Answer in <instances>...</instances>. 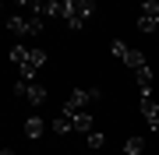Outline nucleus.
Wrapping results in <instances>:
<instances>
[{
    "label": "nucleus",
    "mask_w": 159,
    "mask_h": 155,
    "mask_svg": "<svg viewBox=\"0 0 159 155\" xmlns=\"http://www.w3.org/2000/svg\"><path fill=\"white\" fill-rule=\"evenodd\" d=\"M110 50H113V57L117 60H124L131 71H134V78H138V88H142V92H152V67H148L145 63V57L138 50H131L127 42H120V39H113L110 42Z\"/></svg>",
    "instance_id": "1"
},
{
    "label": "nucleus",
    "mask_w": 159,
    "mask_h": 155,
    "mask_svg": "<svg viewBox=\"0 0 159 155\" xmlns=\"http://www.w3.org/2000/svg\"><path fill=\"white\" fill-rule=\"evenodd\" d=\"M11 63H18L21 78H35V71H39V67H46V50L14 46V50H11Z\"/></svg>",
    "instance_id": "2"
},
{
    "label": "nucleus",
    "mask_w": 159,
    "mask_h": 155,
    "mask_svg": "<svg viewBox=\"0 0 159 155\" xmlns=\"http://www.w3.org/2000/svg\"><path fill=\"white\" fill-rule=\"evenodd\" d=\"M60 11H64L60 18L71 25L74 32H78L81 25H85L92 14H96V4H92V0H60Z\"/></svg>",
    "instance_id": "3"
},
{
    "label": "nucleus",
    "mask_w": 159,
    "mask_h": 155,
    "mask_svg": "<svg viewBox=\"0 0 159 155\" xmlns=\"http://www.w3.org/2000/svg\"><path fill=\"white\" fill-rule=\"evenodd\" d=\"M96 99H99V88H74V92L67 95V102H64V109H60V113L74 116V113H81L89 102H96Z\"/></svg>",
    "instance_id": "4"
},
{
    "label": "nucleus",
    "mask_w": 159,
    "mask_h": 155,
    "mask_svg": "<svg viewBox=\"0 0 159 155\" xmlns=\"http://www.w3.org/2000/svg\"><path fill=\"white\" fill-rule=\"evenodd\" d=\"M7 28H11L14 35H39L43 32V21L32 14H14L11 21H7Z\"/></svg>",
    "instance_id": "5"
},
{
    "label": "nucleus",
    "mask_w": 159,
    "mask_h": 155,
    "mask_svg": "<svg viewBox=\"0 0 159 155\" xmlns=\"http://www.w3.org/2000/svg\"><path fill=\"white\" fill-rule=\"evenodd\" d=\"M14 95H21V99H29L32 106H39V102H46V88L43 85H35L32 78H21L14 85Z\"/></svg>",
    "instance_id": "6"
},
{
    "label": "nucleus",
    "mask_w": 159,
    "mask_h": 155,
    "mask_svg": "<svg viewBox=\"0 0 159 155\" xmlns=\"http://www.w3.org/2000/svg\"><path fill=\"white\" fill-rule=\"evenodd\" d=\"M138 28L142 32H159V7L148 0V4H142V14H138Z\"/></svg>",
    "instance_id": "7"
},
{
    "label": "nucleus",
    "mask_w": 159,
    "mask_h": 155,
    "mask_svg": "<svg viewBox=\"0 0 159 155\" xmlns=\"http://www.w3.org/2000/svg\"><path fill=\"white\" fill-rule=\"evenodd\" d=\"M142 113L152 131H159V102H152V92H142Z\"/></svg>",
    "instance_id": "8"
},
{
    "label": "nucleus",
    "mask_w": 159,
    "mask_h": 155,
    "mask_svg": "<svg viewBox=\"0 0 159 155\" xmlns=\"http://www.w3.org/2000/svg\"><path fill=\"white\" fill-rule=\"evenodd\" d=\"M50 131H53V134H71L74 123H71L67 113H57V116H53V123H50Z\"/></svg>",
    "instance_id": "9"
},
{
    "label": "nucleus",
    "mask_w": 159,
    "mask_h": 155,
    "mask_svg": "<svg viewBox=\"0 0 159 155\" xmlns=\"http://www.w3.org/2000/svg\"><path fill=\"white\" fill-rule=\"evenodd\" d=\"M43 131H46V123L39 120V116H29V120H25V138H43Z\"/></svg>",
    "instance_id": "10"
},
{
    "label": "nucleus",
    "mask_w": 159,
    "mask_h": 155,
    "mask_svg": "<svg viewBox=\"0 0 159 155\" xmlns=\"http://www.w3.org/2000/svg\"><path fill=\"white\" fill-rule=\"evenodd\" d=\"M71 123H74V131H92V113H85V109H81V113H74L71 116Z\"/></svg>",
    "instance_id": "11"
},
{
    "label": "nucleus",
    "mask_w": 159,
    "mask_h": 155,
    "mask_svg": "<svg viewBox=\"0 0 159 155\" xmlns=\"http://www.w3.org/2000/svg\"><path fill=\"white\" fill-rule=\"evenodd\" d=\"M142 152H145V141L138 138V134H134V138H127V141H124V155H142Z\"/></svg>",
    "instance_id": "12"
},
{
    "label": "nucleus",
    "mask_w": 159,
    "mask_h": 155,
    "mask_svg": "<svg viewBox=\"0 0 159 155\" xmlns=\"http://www.w3.org/2000/svg\"><path fill=\"white\" fill-rule=\"evenodd\" d=\"M106 144V134H96V131H89V148H102Z\"/></svg>",
    "instance_id": "13"
},
{
    "label": "nucleus",
    "mask_w": 159,
    "mask_h": 155,
    "mask_svg": "<svg viewBox=\"0 0 159 155\" xmlns=\"http://www.w3.org/2000/svg\"><path fill=\"white\" fill-rule=\"evenodd\" d=\"M18 4H25V7H32V11L39 14V7H43V0H18Z\"/></svg>",
    "instance_id": "14"
},
{
    "label": "nucleus",
    "mask_w": 159,
    "mask_h": 155,
    "mask_svg": "<svg viewBox=\"0 0 159 155\" xmlns=\"http://www.w3.org/2000/svg\"><path fill=\"white\" fill-rule=\"evenodd\" d=\"M0 155H14V152H11V148H0Z\"/></svg>",
    "instance_id": "15"
},
{
    "label": "nucleus",
    "mask_w": 159,
    "mask_h": 155,
    "mask_svg": "<svg viewBox=\"0 0 159 155\" xmlns=\"http://www.w3.org/2000/svg\"><path fill=\"white\" fill-rule=\"evenodd\" d=\"M142 4H148V0H142Z\"/></svg>",
    "instance_id": "16"
}]
</instances>
